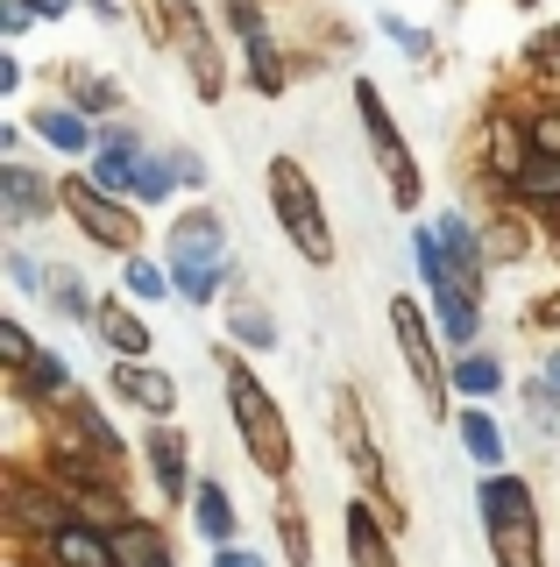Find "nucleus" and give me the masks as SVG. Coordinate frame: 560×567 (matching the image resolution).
<instances>
[{"label":"nucleus","instance_id":"f257e3e1","mask_svg":"<svg viewBox=\"0 0 560 567\" xmlns=\"http://www.w3.org/2000/svg\"><path fill=\"white\" fill-rule=\"evenodd\" d=\"M220 369H227V398H235V419H241V440H249V454H256V468L262 475H284L291 468V433H284V412L270 404V390H262L249 369L235 362V354H220Z\"/></svg>","mask_w":560,"mask_h":567},{"label":"nucleus","instance_id":"f03ea898","mask_svg":"<svg viewBox=\"0 0 560 567\" xmlns=\"http://www.w3.org/2000/svg\"><path fill=\"white\" fill-rule=\"evenodd\" d=\"M483 525L489 546H497V567H539V518H532V489L518 475L483 483Z\"/></svg>","mask_w":560,"mask_h":567},{"label":"nucleus","instance_id":"7ed1b4c3","mask_svg":"<svg viewBox=\"0 0 560 567\" xmlns=\"http://www.w3.org/2000/svg\"><path fill=\"white\" fill-rule=\"evenodd\" d=\"M270 206H277V220H284V235H291V248H299L305 262H326V256H334L320 192H312V177L291 164V156H277V164H270Z\"/></svg>","mask_w":560,"mask_h":567},{"label":"nucleus","instance_id":"20e7f679","mask_svg":"<svg viewBox=\"0 0 560 567\" xmlns=\"http://www.w3.org/2000/svg\"><path fill=\"white\" fill-rule=\"evenodd\" d=\"M58 199L72 206V220H79L100 248H121V256H135V241H143V220H135V213L121 206V199H107V192L85 185V177H64Z\"/></svg>","mask_w":560,"mask_h":567},{"label":"nucleus","instance_id":"39448f33","mask_svg":"<svg viewBox=\"0 0 560 567\" xmlns=\"http://www.w3.org/2000/svg\"><path fill=\"white\" fill-rule=\"evenodd\" d=\"M355 106H362V128H370V150H376V164H383V177H391V199H397V206H418V171H412V150L397 142L391 114H383V93H376L370 79L355 85Z\"/></svg>","mask_w":560,"mask_h":567},{"label":"nucleus","instance_id":"423d86ee","mask_svg":"<svg viewBox=\"0 0 560 567\" xmlns=\"http://www.w3.org/2000/svg\"><path fill=\"white\" fill-rule=\"evenodd\" d=\"M391 327H397V348H405V362H412L418 390H426V412H433V419H447V377H440V362H433L426 319H418L412 298H391Z\"/></svg>","mask_w":560,"mask_h":567},{"label":"nucleus","instance_id":"0eeeda50","mask_svg":"<svg viewBox=\"0 0 560 567\" xmlns=\"http://www.w3.org/2000/svg\"><path fill=\"white\" fill-rule=\"evenodd\" d=\"M170 35H178L185 64H191V85H199V100H220V58H214V35L191 8H170Z\"/></svg>","mask_w":560,"mask_h":567},{"label":"nucleus","instance_id":"6e6552de","mask_svg":"<svg viewBox=\"0 0 560 567\" xmlns=\"http://www.w3.org/2000/svg\"><path fill=\"white\" fill-rule=\"evenodd\" d=\"M334 440H341L348 468H362L370 483H383V454H376L370 425H362V404H355V390H334Z\"/></svg>","mask_w":560,"mask_h":567},{"label":"nucleus","instance_id":"1a4fd4ad","mask_svg":"<svg viewBox=\"0 0 560 567\" xmlns=\"http://www.w3.org/2000/svg\"><path fill=\"white\" fill-rule=\"evenodd\" d=\"M227 14H235L241 43H249V71H256V85H262V93H284V71H277V43H270V29H262L256 0H227Z\"/></svg>","mask_w":560,"mask_h":567},{"label":"nucleus","instance_id":"9d476101","mask_svg":"<svg viewBox=\"0 0 560 567\" xmlns=\"http://www.w3.org/2000/svg\"><path fill=\"white\" fill-rule=\"evenodd\" d=\"M220 256H227V235L214 213H185L170 227V262H220Z\"/></svg>","mask_w":560,"mask_h":567},{"label":"nucleus","instance_id":"9b49d317","mask_svg":"<svg viewBox=\"0 0 560 567\" xmlns=\"http://www.w3.org/2000/svg\"><path fill=\"white\" fill-rule=\"evenodd\" d=\"M433 235H440V256L454 262V270H447V284H462V291L476 298V277H483V248H476V235H468V227L454 220V213H447L440 227H433Z\"/></svg>","mask_w":560,"mask_h":567},{"label":"nucleus","instance_id":"f8f14e48","mask_svg":"<svg viewBox=\"0 0 560 567\" xmlns=\"http://www.w3.org/2000/svg\"><path fill=\"white\" fill-rule=\"evenodd\" d=\"M50 554H58V567H121V554L85 525H58L50 532Z\"/></svg>","mask_w":560,"mask_h":567},{"label":"nucleus","instance_id":"ddd939ff","mask_svg":"<svg viewBox=\"0 0 560 567\" xmlns=\"http://www.w3.org/2000/svg\"><path fill=\"white\" fill-rule=\"evenodd\" d=\"M114 398H128V404H143V412H170V377H156V369L143 362H114Z\"/></svg>","mask_w":560,"mask_h":567},{"label":"nucleus","instance_id":"4468645a","mask_svg":"<svg viewBox=\"0 0 560 567\" xmlns=\"http://www.w3.org/2000/svg\"><path fill=\"white\" fill-rule=\"evenodd\" d=\"M93 319H100V341H107L121 362H135V354L149 348V327H143V319H135L128 306H114V298H107V306H100Z\"/></svg>","mask_w":560,"mask_h":567},{"label":"nucleus","instance_id":"2eb2a0df","mask_svg":"<svg viewBox=\"0 0 560 567\" xmlns=\"http://www.w3.org/2000/svg\"><path fill=\"white\" fill-rule=\"evenodd\" d=\"M0 199H8V220H29V213H43V206H50V192L37 185V171L8 164V171H0Z\"/></svg>","mask_w":560,"mask_h":567},{"label":"nucleus","instance_id":"dca6fc26","mask_svg":"<svg viewBox=\"0 0 560 567\" xmlns=\"http://www.w3.org/2000/svg\"><path fill=\"white\" fill-rule=\"evenodd\" d=\"M135 177H143V156H135V142H128V135L100 142V192H121V185H135Z\"/></svg>","mask_w":560,"mask_h":567},{"label":"nucleus","instance_id":"f3484780","mask_svg":"<svg viewBox=\"0 0 560 567\" xmlns=\"http://www.w3.org/2000/svg\"><path fill=\"white\" fill-rule=\"evenodd\" d=\"M348 546H355V567H391V554H383V532L362 504H348Z\"/></svg>","mask_w":560,"mask_h":567},{"label":"nucleus","instance_id":"a211bd4d","mask_svg":"<svg viewBox=\"0 0 560 567\" xmlns=\"http://www.w3.org/2000/svg\"><path fill=\"white\" fill-rule=\"evenodd\" d=\"M149 468H156V483L178 496L185 489V440L178 433H149Z\"/></svg>","mask_w":560,"mask_h":567},{"label":"nucleus","instance_id":"6ab92c4d","mask_svg":"<svg viewBox=\"0 0 560 567\" xmlns=\"http://www.w3.org/2000/svg\"><path fill=\"white\" fill-rule=\"evenodd\" d=\"M37 135H43V142H58V150H85V142H93L72 106H43V114H37Z\"/></svg>","mask_w":560,"mask_h":567},{"label":"nucleus","instance_id":"aec40b11","mask_svg":"<svg viewBox=\"0 0 560 567\" xmlns=\"http://www.w3.org/2000/svg\"><path fill=\"white\" fill-rule=\"evenodd\" d=\"M199 532L220 539V546H227V532H235V504H227L220 483H199Z\"/></svg>","mask_w":560,"mask_h":567},{"label":"nucleus","instance_id":"412c9836","mask_svg":"<svg viewBox=\"0 0 560 567\" xmlns=\"http://www.w3.org/2000/svg\"><path fill=\"white\" fill-rule=\"evenodd\" d=\"M462 440H468V454H476L483 468H497V461H504V440H497V425H489L483 412H462Z\"/></svg>","mask_w":560,"mask_h":567},{"label":"nucleus","instance_id":"4be33fe9","mask_svg":"<svg viewBox=\"0 0 560 567\" xmlns=\"http://www.w3.org/2000/svg\"><path fill=\"white\" fill-rule=\"evenodd\" d=\"M170 284H178L191 306H206V298H214V284H220V262H170Z\"/></svg>","mask_w":560,"mask_h":567},{"label":"nucleus","instance_id":"5701e85b","mask_svg":"<svg viewBox=\"0 0 560 567\" xmlns=\"http://www.w3.org/2000/svg\"><path fill=\"white\" fill-rule=\"evenodd\" d=\"M489 150H497V171L504 177H525V164H532V156H525V135L511 128V121H497V128H489Z\"/></svg>","mask_w":560,"mask_h":567},{"label":"nucleus","instance_id":"b1692460","mask_svg":"<svg viewBox=\"0 0 560 567\" xmlns=\"http://www.w3.org/2000/svg\"><path fill=\"white\" fill-rule=\"evenodd\" d=\"M518 192L525 199H560V156H532L518 177Z\"/></svg>","mask_w":560,"mask_h":567},{"label":"nucleus","instance_id":"393cba45","mask_svg":"<svg viewBox=\"0 0 560 567\" xmlns=\"http://www.w3.org/2000/svg\"><path fill=\"white\" fill-rule=\"evenodd\" d=\"M454 383H462V390H476V398H483V390H497L504 377H497V362H489V354H468V362L454 369Z\"/></svg>","mask_w":560,"mask_h":567},{"label":"nucleus","instance_id":"a878e982","mask_svg":"<svg viewBox=\"0 0 560 567\" xmlns=\"http://www.w3.org/2000/svg\"><path fill=\"white\" fill-rule=\"evenodd\" d=\"M64 383H72V377H64L58 354H37V362L22 369V390H64Z\"/></svg>","mask_w":560,"mask_h":567},{"label":"nucleus","instance_id":"bb28decb","mask_svg":"<svg viewBox=\"0 0 560 567\" xmlns=\"http://www.w3.org/2000/svg\"><path fill=\"white\" fill-rule=\"evenodd\" d=\"M170 177H178V164H164V156H143V177H135V192H143V199H164Z\"/></svg>","mask_w":560,"mask_h":567},{"label":"nucleus","instance_id":"cd10ccee","mask_svg":"<svg viewBox=\"0 0 560 567\" xmlns=\"http://www.w3.org/2000/svg\"><path fill=\"white\" fill-rule=\"evenodd\" d=\"M128 291H135V298H164V291H170V277L156 270V262L135 256V262H128Z\"/></svg>","mask_w":560,"mask_h":567},{"label":"nucleus","instance_id":"c85d7f7f","mask_svg":"<svg viewBox=\"0 0 560 567\" xmlns=\"http://www.w3.org/2000/svg\"><path fill=\"white\" fill-rule=\"evenodd\" d=\"M0 354H8L14 369H29V362H37V348H29V333L14 327V319H0Z\"/></svg>","mask_w":560,"mask_h":567},{"label":"nucleus","instance_id":"c756f323","mask_svg":"<svg viewBox=\"0 0 560 567\" xmlns=\"http://www.w3.org/2000/svg\"><path fill=\"white\" fill-rule=\"evenodd\" d=\"M50 284H58V291H50V298H58L64 312H85V291H79V277H72V270H58Z\"/></svg>","mask_w":560,"mask_h":567},{"label":"nucleus","instance_id":"7c9ffc66","mask_svg":"<svg viewBox=\"0 0 560 567\" xmlns=\"http://www.w3.org/2000/svg\"><path fill=\"white\" fill-rule=\"evenodd\" d=\"M532 142H539V156H560V114H539L532 121Z\"/></svg>","mask_w":560,"mask_h":567},{"label":"nucleus","instance_id":"2f4dec72","mask_svg":"<svg viewBox=\"0 0 560 567\" xmlns=\"http://www.w3.org/2000/svg\"><path fill=\"white\" fill-rule=\"evenodd\" d=\"M235 327L249 333V341H262V348H270V319H262L256 306H241V312H235Z\"/></svg>","mask_w":560,"mask_h":567},{"label":"nucleus","instance_id":"473e14b6","mask_svg":"<svg viewBox=\"0 0 560 567\" xmlns=\"http://www.w3.org/2000/svg\"><path fill=\"white\" fill-rule=\"evenodd\" d=\"M0 29H8V35L29 29V0H8V8H0Z\"/></svg>","mask_w":560,"mask_h":567},{"label":"nucleus","instance_id":"72a5a7b5","mask_svg":"<svg viewBox=\"0 0 560 567\" xmlns=\"http://www.w3.org/2000/svg\"><path fill=\"white\" fill-rule=\"evenodd\" d=\"M277 525H284V546H291V560H305V525H299V518H277Z\"/></svg>","mask_w":560,"mask_h":567},{"label":"nucleus","instance_id":"f704fd0d","mask_svg":"<svg viewBox=\"0 0 560 567\" xmlns=\"http://www.w3.org/2000/svg\"><path fill=\"white\" fill-rule=\"evenodd\" d=\"M532 58H560V29H553V35H539V43H532Z\"/></svg>","mask_w":560,"mask_h":567},{"label":"nucleus","instance_id":"c9c22d12","mask_svg":"<svg viewBox=\"0 0 560 567\" xmlns=\"http://www.w3.org/2000/svg\"><path fill=\"white\" fill-rule=\"evenodd\" d=\"M214 567H262V560H256V554H220Z\"/></svg>","mask_w":560,"mask_h":567},{"label":"nucleus","instance_id":"e433bc0d","mask_svg":"<svg viewBox=\"0 0 560 567\" xmlns=\"http://www.w3.org/2000/svg\"><path fill=\"white\" fill-rule=\"evenodd\" d=\"M29 8H37V14H64V8H72V0H29Z\"/></svg>","mask_w":560,"mask_h":567},{"label":"nucleus","instance_id":"4c0bfd02","mask_svg":"<svg viewBox=\"0 0 560 567\" xmlns=\"http://www.w3.org/2000/svg\"><path fill=\"white\" fill-rule=\"evenodd\" d=\"M553 383H560V354H553Z\"/></svg>","mask_w":560,"mask_h":567}]
</instances>
